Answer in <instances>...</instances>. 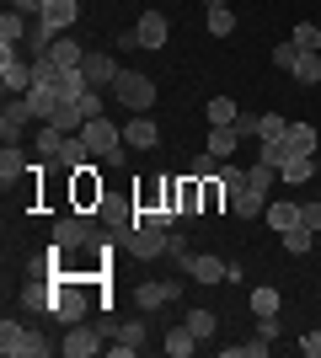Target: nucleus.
<instances>
[{
  "mask_svg": "<svg viewBox=\"0 0 321 358\" xmlns=\"http://www.w3.org/2000/svg\"><path fill=\"white\" fill-rule=\"evenodd\" d=\"M123 145H129V150H155V145H161V123H155L150 113H129V123H123Z\"/></svg>",
  "mask_w": 321,
  "mask_h": 358,
  "instance_id": "8",
  "label": "nucleus"
},
{
  "mask_svg": "<svg viewBox=\"0 0 321 358\" xmlns=\"http://www.w3.org/2000/svg\"><path fill=\"white\" fill-rule=\"evenodd\" d=\"M252 310L257 315H278V289H252Z\"/></svg>",
  "mask_w": 321,
  "mask_h": 358,
  "instance_id": "40",
  "label": "nucleus"
},
{
  "mask_svg": "<svg viewBox=\"0 0 321 358\" xmlns=\"http://www.w3.org/2000/svg\"><path fill=\"white\" fill-rule=\"evenodd\" d=\"M86 161H92V145H86V134H64V150H59V161H54V166L76 171V166H86Z\"/></svg>",
  "mask_w": 321,
  "mask_h": 358,
  "instance_id": "20",
  "label": "nucleus"
},
{
  "mask_svg": "<svg viewBox=\"0 0 321 358\" xmlns=\"http://www.w3.org/2000/svg\"><path fill=\"white\" fill-rule=\"evenodd\" d=\"M0 353L6 358H48L54 343H48L43 331L22 327V321H0Z\"/></svg>",
  "mask_w": 321,
  "mask_h": 358,
  "instance_id": "1",
  "label": "nucleus"
},
{
  "mask_svg": "<svg viewBox=\"0 0 321 358\" xmlns=\"http://www.w3.org/2000/svg\"><path fill=\"white\" fill-rule=\"evenodd\" d=\"M209 32L214 38H230V32H236V11H230V6H209Z\"/></svg>",
  "mask_w": 321,
  "mask_h": 358,
  "instance_id": "33",
  "label": "nucleus"
},
{
  "mask_svg": "<svg viewBox=\"0 0 321 358\" xmlns=\"http://www.w3.org/2000/svg\"><path fill=\"white\" fill-rule=\"evenodd\" d=\"M76 16H80V0H48V6H43V22L54 32H70V27H76Z\"/></svg>",
  "mask_w": 321,
  "mask_h": 358,
  "instance_id": "17",
  "label": "nucleus"
},
{
  "mask_svg": "<svg viewBox=\"0 0 321 358\" xmlns=\"http://www.w3.org/2000/svg\"><path fill=\"white\" fill-rule=\"evenodd\" d=\"M32 150H38L43 161H59V150H64V129H54V123H43V129L32 134Z\"/></svg>",
  "mask_w": 321,
  "mask_h": 358,
  "instance_id": "23",
  "label": "nucleus"
},
{
  "mask_svg": "<svg viewBox=\"0 0 321 358\" xmlns=\"http://www.w3.org/2000/svg\"><path fill=\"white\" fill-rule=\"evenodd\" d=\"M80 134H86L92 155H97V161H107L113 171H118V166L129 161V145H123V129H118V123H107V118H92L86 129H80Z\"/></svg>",
  "mask_w": 321,
  "mask_h": 358,
  "instance_id": "2",
  "label": "nucleus"
},
{
  "mask_svg": "<svg viewBox=\"0 0 321 358\" xmlns=\"http://www.w3.org/2000/svg\"><path fill=\"white\" fill-rule=\"evenodd\" d=\"M27 171H32V166H27V150H22V145L0 150V187H6V193H11L16 182H27Z\"/></svg>",
  "mask_w": 321,
  "mask_h": 358,
  "instance_id": "10",
  "label": "nucleus"
},
{
  "mask_svg": "<svg viewBox=\"0 0 321 358\" xmlns=\"http://www.w3.org/2000/svg\"><path fill=\"white\" fill-rule=\"evenodd\" d=\"M284 145V155H316V145H321V134L311 129V123H290V134L278 139Z\"/></svg>",
  "mask_w": 321,
  "mask_h": 358,
  "instance_id": "15",
  "label": "nucleus"
},
{
  "mask_svg": "<svg viewBox=\"0 0 321 358\" xmlns=\"http://www.w3.org/2000/svg\"><path fill=\"white\" fill-rule=\"evenodd\" d=\"M204 113H209V123H236V118H241V107L230 102V96H214V102L204 107Z\"/></svg>",
  "mask_w": 321,
  "mask_h": 358,
  "instance_id": "35",
  "label": "nucleus"
},
{
  "mask_svg": "<svg viewBox=\"0 0 321 358\" xmlns=\"http://www.w3.org/2000/svg\"><path fill=\"white\" fill-rule=\"evenodd\" d=\"M54 86H59L64 102H80V96L92 91V80H86V70H59V80H54Z\"/></svg>",
  "mask_w": 321,
  "mask_h": 358,
  "instance_id": "25",
  "label": "nucleus"
},
{
  "mask_svg": "<svg viewBox=\"0 0 321 358\" xmlns=\"http://www.w3.org/2000/svg\"><path fill=\"white\" fill-rule=\"evenodd\" d=\"M290 75H294V86H306V91H311V86H321V54H300Z\"/></svg>",
  "mask_w": 321,
  "mask_h": 358,
  "instance_id": "27",
  "label": "nucleus"
},
{
  "mask_svg": "<svg viewBox=\"0 0 321 358\" xmlns=\"http://www.w3.org/2000/svg\"><path fill=\"white\" fill-rule=\"evenodd\" d=\"M225 268H230L225 257H204V252H193V262H187V278L209 289V284H220V278H225Z\"/></svg>",
  "mask_w": 321,
  "mask_h": 358,
  "instance_id": "13",
  "label": "nucleus"
},
{
  "mask_svg": "<svg viewBox=\"0 0 321 358\" xmlns=\"http://www.w3.org/2000/svg\"><path fill=\"white\" fill-rule=\"evenodd\" d=\"M11 6H16L22 16H43V6H48V0H11Z\"/></svg>",
  "mask_w": 321,
  "mask_h": 358,
  "instance_id": "47",
  "label": "nucleus"
},
{
  "mask_svg": "<svg viewBox=\"0 0 321 358\" xmlns=\"http://www.w3.org/2000/svg\"><path fill=\"white\" fill-rule=\"evenodd\" d=\"M290 38H294L300 48H306V54H316V48H321V27H316V22H300V27H294Z\"/></svg>",
  "mask_w": 321,
  "mask_h": 358,
  "instance_id": "39",
  "label": "nucleus"
},
{
  "mask_svg": "<svg viewBox=\"0 0 321 358\" xmlns=\"http://www.w3.org/2000/svg\"><path fill=\"white\" fill-rule=\"evenodd\" d=\"M311 241H316V230L294 224V230H284V252H290V257H311Z\"/></svg>",
  "mask_w": 321,
  "mask_h": 358,
  "instance_id": "30",
  "label": "nucleus"
},
{
  "mask_svg": "<svg viewBox=\"0 0 321 358\" xmlns=\"http://www.w3.org/2000/svg\"><path fill=\"white\" fill-rule=\"evenodd\" d=\"M22 305H27V310H43V315H54L59 294H54V284H38V278H32V284L22 289Z\"/></svg>",
  "mask_w": 321,
  "mask_h": 358,
  "instance_id": "22",
  "label": "nucleus"
},
{
  "mask_svg": "<svg viewBox=\"0 0 321 358\" xmlns=\"http://www.w3.org/2000/svg\"><path fill=\"white\" fill-rule=\"evenodd\" d=\"M113 96H118L129 113H150V107H155V80H150V75H139V70H118Z\"/></svg>",
  "mask_w": 321,
  "mask_h": 358,
  "instance_id": "3",
  "label": "nucleus"
},
{
  "mask_svg": "<svg viewBox=\"0 0 321 358\" xmlns=\"http://www.w3.org/2000/svg\"><path fill=\"white\" fill-rule=\"evenodd\" d=\"M294 224H300V203H284V198H278V203H268V230H278V236H284V230H294Z\"/></svg>",
  "mask_w": 321,
  "mask_h": 358,
  "instance_id": "26",
  "label": "nucleus"
},
{
  "mask_svg": "<svg viewBox=\"0 0 321 358\" xmlns=\"http://www.w3.org/2000/svg\"><path fill=\"white\" fill-rule=\"evenodd\" d=\"M102 177H97V166L86 161V166H76L70 171V209H80V214H92V209H102Z\"/></svg>",
  "mask_w": 321,
  "mask_h": 358,
  "instance_id": "4",
  "label": "nucleus"
},
{
  "mask_svg": "<svg viewBox=\"0 0 321 358\" xmlns=\"http://www.w3.org/2000/svg\"><path fill=\"white\" fill-rule=\"evenodd\" d=\"M204 150H209L214 161H230V155L241 150V134H236V123H214L209 139H204Z\"/></svg>",
  "mask_w": 321,
  "mask_h": 358,
  "instance_id": "12",
  "label": "nucleus"
},
{
  "mask_svg": "<svg viewBox=\"0 0 321 358\" xmlns=\"http://www.w3.org/2000/svg\"><path fill=\"white\" fill-rule=\"evenodd\" d=\"M166 246H171V230H161V224H134V230H129V241H123V252L139 257V262L166 257Z\"/></svg>",
  "mask_w": 321,
  "mask_h": 358,
  "instance_id": "5",
  "label": "nucleus"
},
{
  "mask_svg": "<svg viewBox=\"0 0 321 358\" xmlns=\"http://www.w3.org/2000/svg\"><path fill=\"white\" fill-rule=\"evenodd\" d=\"M183 327L193 331V337H199V343H209L214 331H220V321H214V310H204V305H193V310L183 315Z\"/></svg>",
  "mask_w": 321,
  "mask_h": 358,
  "instance_id": "24",
  "label": "nucleus"
},
{
  "mask_svg": "<svg viewBox=\"0 0 321 358\" xmlns=\"http://www.w3.org/2000/svg\"><path fill=\"white\" fill-rule=\"evenodd\" d=\"M300 353H306V358H321V327H316V331H306V337H300Z\"/></svg>",
  "mask_w": 321,
  "mask_h": 358,
  "instance_id": "44",
  "label": "nucleus"
},
{
  "mask_svg": "<svg viewBox=\"0 0 321 358\" xmlns=\"http://www.w3.org/2000/svg\"><path fill=\"white\" fill-rule=\"evenodd\" d=\"M102 337H107L102 327H86V321H80V327H70V331H64L59 353H64V358H92V353H107V343H102Z\"/></svg>",
  "mask_w": 321,
  "mask_h": 358,
  "instance_id": "7",
  "label": "nucleus"
},
{
  "mask_svg": "<svg viewBox=\"0 0 321 358\" xmlns=\"http://www.w3.org/2000/svg\"><path fill=\"white\" fill-rule=\"evenodd\" d=\"M54 129H64V134H80V129H86V118H80V107L76 102H59V113H54Z\"/></svg>",
  "mask_w": 321,
  "mask_h": 358,
  "instance_id": "31",
  "label": "nucleus"
},
{
  "mask_svg": "<svg viewBox=\"0 0 321 358\" xmlns=\"http://www.w3.org/2000/svg\"><path fill=\"white\" fill-rule=\"evenodd\" d=\"M300 54H306V48L294 43V38H290V43H273V70H284V75H290V70H294V59H300Z\"/></svg>",
  "mask_w": 321,
  "mask_h": 358,
  "instance_id": "36",
  "label": "nucleus"
},
{
  "mask_svg": "<svg viewBox=\"0 0 321 358\" xmlns=\"http://www.w3.org/2000/svg\"><path fill=\"white\" fill-rule=\"evenodd\" d=\"M278 177L290 182V187L311 182V177H316V155H284V161H278Z\"/></svg>",
  "mask_w": 321,
  "mask_h": 358,
  "instance_id": "18",
  "label": "nucleus"
},
{
  "mask_svg": "<svg viewBox=\"0 0 321 358\" xmlns=\"http://www.w3.org/2000/svg\"><path fill=\"white\" fill-rule=\"evenodd\" d=\"M166 38H171L166 11H145L134 22V48H166Z\"/></svg>",
  "mask_w": 321,
  "mask_h": 358,
  "instance_id": "9",
  "label": "nucleus"
},
{
  "mask_svg": "<svg viewBox=\"0 0 321 358\" xmlns=\"http://www.w3.org/2000/svg\"><path fill=\"white\" fill-rule=\"evenodd\" d=\"M80 118H86V123H92V118H102V86H92V91H86V96H80Z\"/></svg>",
  "mask_w": 321,
  "mask_h": 358,
  "instance_id": "41",
  "label": "nucleus"
},
{
  "mask_svg": "<svg viewBox=\"0 0 321 358\" xmlns=\"http://www.w3.org/2000/svg\"><path fill=\"white\" fill-rule=\"evenodd\" d=\"M257 123H262V118H252V113H241V118H236V134H241V139H257Z\"/></svg>",
  "mask_w": 321,
  "mask_h": 358,
  "instance_id": "45",
  "label": "nucleus"
},
{
  "mask_svg": "<svg viewBox=\"0 0 321 358\" xmlns=\"http://www.w3.org/2000/svg\"><path fill=\"white\" fill-rule=\"evenodd\" d=\"M230 214H236V220H257V214H268V193H257V187H236V193H230Z\"/></svg>",
  "mask_w": 321,
  "mask_h": 358,
  "instance_id": "14",
  "label": "nucleus"
},
{
  "mask_svg": "<svg viewBox=\"0 0 321 358\" xmlns=\"http://www.w3.org/2000/svg\"><path fill=\"white\" fill-rule=\"evenodd\" d=\"M80 70H86L92 86H113V80H118V59L102 54V48H86V64H80Z\"/></svg>",
  "mask_w": 321,
  "mask_h": 358,
  "instance_id": "11",
  "label": "nucleus"
},
{
  "mask_svg": "<svg viewBox=\"0 0 321 358\" xmlns=\"http://www.w3.org/2000/svg\"><path fill=\"white\" fill-rule=\"evenodd\" d=\"M59 102H64L59 86H32V91H27V107H32V118H38V123L54 118V113H59Z\"/></svg>",
  "mask_w": 321,
  "mask_h": 358,
  "instance_id": "16",
  "label": "nucleus"
},
{
  "mask_svg": "<svg viewBox=\"0 0 321 358\" xmlns=\"http://www.w3.org/2000/svg\"><path fill=\"white\" fill-rule=\"evenodd\" d=\"M32 107H27V96H6V113H0V139L6 145H22V139L32 134Z\"/></svg>",
  "mask_w": 321,
  "mask_h": 358,
  "instance_id": "6",
  "label": "nucleus"
},
{
  "mask_svg": "<svg viewBox=\"0 0 321 358\" xmlns=\"http://www.w3.org/2000/svg\"><path fill=\"white\" fill-rule=\"evenodd\" d=\"M290 134V118H284V113H262V123H257V145L262 139H284Z\"/></svg>",
  "mask_w": 321,
  "mask_h": 358,
  "instance_id": "32",
  "label": "nucleus"
},
{
  "mask_svg": "<svg viewBox=\"0 0 321 358\" xmlns=\"http://www.w3.org/2000/svg\"><path fill=\"white\" fill-rule=\"evenodd\" d=\"M177 294H183L177 284H139L134 299H139V310H161V305H171Z\"/></svg>",
  "mask_w": 321,
  "mask_h": 358,
  "instance_id": "21",
  "label": "nucleus"
},
{
  "mask_svg": "<svg viewBox=\"0 0 321 358\" xmlns=\"http://www.w3.org/2000/svg\"><path fill=\"white\" fill-rule=\"evenodd\" d=\"M187 177H220V161H214V155H209V150H199V155H193V161H187Z\"/></svg>",
  "mask_w": 321,
  "mask_h": 358,
  "instance_id": "38",
  "label": "nucleus"
},
{
  "mask_svg": "<svg viewBox=\"0 0 321 358\" xmlns=\"http://www.w3.org/2000/svg\"><path fill=\"white\" fill-rule=\"evenodd\" d=\"M273 177H278V166H268V161L246 166V187H257V193H268V187H273Z\"/></svg>",
  "mask_w": 321,
  "mask_h": 358,
  "instance_id": "34",
  "label": "nucleus"
},
{
  "mask_svg": "<svg viewBox=\"0 0 321 358\" xmlns=\"http://www.w3.org/2000/svg\"><path fill=\"white\" fill-rule=\"evenodd\" d=\"M113 337H123V343H145V327H139V321H118V331H113Z\"/></svg>",
  "mask_w": 321,
  "mask_h": 358,
  "instance_id": "42",
  "label": "nucleus"
},
{
  "mask_svg": "<svg viewBox=\"0 0 321 358\" xmlns=\"http://www.w3.org/2000/svg\"><path fill=\"white\" fill-rule=\"evenodd\" d=\"M134 353H139V348L123 343V337H118V343H107V358H134Z\"/></svg>",
  "mask_w": 321,
  "mask_h": 358,
  "instance_id": "46",
  "label": "nucleus"
},
{
  "mask_svg": "<svg viewBox=\"0 0 321 358\" xmlns=\"http://www.w3.org/2000/svg\"><path fill=\"white\" fill-rule=\"evenodd\" d=\"M230 203V187L220 177H204V214H220Z\"/></svg>",
  "mask_w": 321,
  "mask_h": 358,
  "instance_id": "28",
  "label": "nucleus"
},
{
  "mask_svg": "<svg viewBox=\"0 0 321 358\" xmlns=\"http://www.w3.org/2000/svg\"><path fill=\"white\" fill-rule=\"evenodd\" d=\"M300 224H306V230H321V203H300Z\"/></svg>",
  "mask_w": 321,
  "mask_h": 358,
  "instance_id": "43",
  "label": "nucleus"
},
{
  "mask_svg": "<svg viewBox=\"0 0 321 358\" xmlns=\"http://www.w3.org/2000/svg\"><path fill=\"white\" fill-rule=\"evenodd\" d=\"M48 59L59 64V70H80V64H86V48L70 43V38H54V43H48Z\"/></svg>",
  "mask_w": 321,
  "mask_h": 358,
  "instance_id": "19",
  "label": "nucleus"
},
{
  "mask_svg": "<svg viewBox=\"0 0 321 358\" xmlns=\"http://www.w3.org/2000/svg\"><path fill=\"white\" fill-rule=\"evenodd\" d=\"M54 80H59V64L48 59V54H38L32 59V86H54Z\"/></svg>",
  "mask_w": 321,
  "mask_h": 358,
  "instance_id": "37",
  "label": "nucleus"
},
{
  "mask_svg": "<svg viewBox=\"0 0 321 358\" xmlns=\"http://www.w3.org/2000/svg\"><path fill=\"white\" fill-rule=\"evenodd\" d=\"M161 348H166L171 358H187L193 348H199V337H193L187 327H171V331H166V343H161Z\"/></svg>",
  "mask_w": 321,
  "mask_h": 358,
  "instance_id": "29",
  "label": "nucleus"
}]
</instances>
